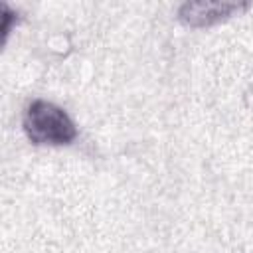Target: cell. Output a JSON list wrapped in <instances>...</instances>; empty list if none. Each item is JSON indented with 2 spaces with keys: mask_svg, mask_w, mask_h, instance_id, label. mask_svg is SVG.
<instances>
[{
  "mask_svg": "<svg viewBox=\"0 0 253 253\" xmlns=\"http://www.w3.org/2000/svg\"><path fill=\"white\" fill-rule=\"evenodd\" d=\"M24 130L34 144H69L77 136L75 123L69 115L43 99L32 101L26 109Z\"/></svg>",
  "mask_w": 253,
  "mask_h": 253,
  "instance_id": "1",
  "label": "cell"
},
{
  "mask_svg": "<svg viewBox=\"0 0 253 253\" xmlns=\"http://www.w3.org/2000/svg\"><path fill=\"white\" fill-rule=\"evenodd\" d=\"M249 4L243 2H210V0H202V2H186L182 4L178 16L184 24L192 26V28H208L213 26L221 20H227L229 16H235L243 10H247Z\"/></svg>",
  "mask_w": 253,
  "mask_h": 253,
  "instance_id": "2",
  "label": "cell"
},
{
  "mask_svg": "<svg viewBox=\"0 0 253 253\" xmlns=\"http://www.w3.org/2000/svg\"><path fill=\"white\" fill-rule=\"evenodd\" d=\"M2 14H4V26H2V38L6 40L8 34H10V28H12V20L16 18L14 12L8 8V6H2Z\"/></svg>",
  "mask_w": 253,
  "mask_h": 253,
  "instance_id": "3",
  "label": "cell"
}]
</instances>
